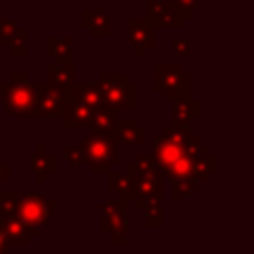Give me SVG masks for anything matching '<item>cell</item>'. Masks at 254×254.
<instances>
[{
	"mask_svg": "<svg viewBox=\"0 0 254 254\" xmlns=\"http://www.w3.org/2000/svg\"><path fill=\"white\" fill-rule=\"evenodd\" d=\"M127 42L135 48L137 56H145L147 48L155 46V30L141 18L127 20Z\"/></svg>",
	"mask_w": 254,
	"mask_h": 254,
	"instance_id": "30bf717a",
	"label": "cell"
},
{
	"mask_svg": "<svg viewBox=\"0 0 254 254\" xmlns=\"http://www.w3.org/2000/svg\"><path fill=\"white\" fill-rule=\"evenodd\" d=\"M46 54L52 56L58 64L73 62V38L71 36H48Z\"/></svg>",
	"mask_w": 254,
	"mask_h": 254,
	"instance_id": "e0dca14e",
	"label": "cell"
},
{
	"mask_svg": "<svg viewBox=\"0 0 254 254\" xmlns=\"http://www.w3.org/2000/svg\"><path fill=\"white\" fill-rule=\"evenodd\" d=\"M81 26L89 30L93 38H109L111 34V18L105 10H83Z\"/></svg>",
	"mask_w": 254,
	"mask_h": 254,
	"instance_id": "2e32d148",
	"label": "cell"
},
{
	"mask_svg": "<svg viewBox=\"0 0 254 254\" xmlns=\"http://www.w3.org/2000/svg\"><path fill=\"white\" fill-rule=\"evenodd\" d=\"M10 248H12V244L8 242L6 234H4V232H2V228H0V254H6Z\"/></svg>",
	"mask_w": 254,
	"mask_h": 254,
	"instance_id": "1f68e13d",
	"label": "cell"
},
{
	"mask_svg": "<svg viewBox=\"0 0 254 254\" xmlns=\"http://www.w3.org/2000/svg\"><path fill=\"white\" fill-rule=\"evenodd\" d=\"M14 26H18V22H16V20H10V18H0V36H2L4 32L12 30Z\"/></svg>",
	"mask_w": 254,
	"mask_h": 254,
	"instance_id": "4dcf8cb0",
	"label": "cell"
},
{
	"mask_svg": "<svg viewBox=\"0 0 254 254\" xmlns=\"http://www.w3.org/2000/svg\"><path fill=\"white\" fill-rule=\"evenodd\" d=\"M192 171H194V179L202 185L210 181V175H214L218 171V155L214 153H206V155H198L192 159Z\"/></svg>",
	"mask_w": 254,
	"mask_h": 254,
	"instance_id": "ffe728a7",
	"label": "cell"
},
{
	"mask_svg": "<svg viewBox=\"0 0 254 254\" xmlns=\"http://www.w3.org/2000/svg\"><path fill=\"white\" fill-rule=\"evenodd\" d=\"M145 212V226L147 228H161L165 224V212H163V204H155L143 210Z\"/></svg>",
	"mask_w": 254,
	"mask_h": 254,
	"instance_id": "d4e9b609",
	"label": "cell"
},
{
	"mask_svg": "<svg viewBox=\"0 0 254 254\" xmlns=\"http://www.w3.org/2000/svg\"><path fill=\"white\" fill-rule=\"evenodd\" d=\"M46 81H50V83H71L73 81V62L48 64L46 65Z\"/></svg>",
	"mask_w": 254,
	"mask_h": 254,
	"instance_id": "7402d4cb",
	"label": "cell"
},
{
	"mask_svg": "<svg viewBox=\"0 0 254 254\" xmlns=\"http://www.w3.org/2000/svg\"><path fill=\"white\" fill-rule=\"evenodd\" d=\"M0 99L4 109L12 117L20 119H44L42 111L38 107V97L32 87L30 75L26 71L22 73H10L8 81L0 83Z\"/></svg>",
	"mask_w": 254,
	"mask_h": 254,
	"instance_id": "6da1fadb",
	"label": "cell"
},
{
	"mask_svg": "<svg viewBox=\"0 0 254 254\" xmlns=\"http://www.w3.org/2000/svg\"><path fill=\"white\" fill-rule=\"evenodd\" d=\"M117 119H119V109L111 107V105H103L95 111L89 129L95 135H101L105 139H113L115 141V129H117Z\"/></svg>",
	"mask_w": 254,
	"mask_h": 254,
	"instance_id": "4fadbf2b",
	"label": "cell"
},
{
	"mask_svg": "<svg viewBox=\"0 0 254 254\" xmlns=\"http://www.w3.org/2000/svg\"><path fill=\"white\" fill-rule=\"evenodd\" d=\"M105 103L115 109H135L137 107V83L129 79L127 73H99L97 79Z\"/></svg>",
	"mask_w": 254,
	"mask_h": 254,
	"instance_id": "52a82bcc",
	"label": "cell"
},
{
	"mask_svg": "<svg viewBox=\"0 0 254 254\" xmlns=\"http://www.w3.org/2000/svg\"><path fill=\"white\" fill-rule=\"evenodd\" d=\"M64 157L67 159L69 165L79 167L83 165V151L79 145H64Z\"/></svg>",
	"mask_w": 254,
	"mask_h": 254,
	"instance_id": "4316f807",
	"label": "cell"
},
{
	"mask_svg": "<svg viewBox=\"0 0 254 254\" xmlns=\"http://www.w3.org/2000/svg\"><path fill=\"white\" fill-rule=\"evenodd\" d=\"M173 2H175V6L179 8V12L183 14V18L189 20V18L194 14V10L198 8V2H200V0H173Z\"/></svg>",
	"mask_w": 254,
	"mask_h": 254,
	"instance_id": "f1b7e54d",
	"label": "cell"
},
{
	"mask_svg": "<svg viewBox=\"0 0 254 254\" xmlns=\"http://www.w3.org/2000/svg\"><path fill=\"white\" fill-rule=\"evenodd\" d=\"M133 183V192L135 198L143 196V194H151V192H161L163 190V175H151V177H141V179H131Z\"/></svg>",
	"mask_w": 254,
	"mask_h": 254,
	"instance_id": "603a6c76",
	"label": "cell"
},
{
	"mask_svg": "<svg viewBox=\"0 0 254 254\" xmlns=\"http://www.w3.org/2000/svg\"><path fill=\"white\" fill-rule=\"evenodd\" d=\"M95 107H91V105H87V103H83V101H73L64 113H62V121H64V125L67 127V129H81V127H89V123H91V119H93V115H95Z\"/></svg>",
	"mask_w": 254,
	"mask_h": 254,
	"instance_id": "5bb4252c",
	"label": "cell"
},
{
	"mask_svg": "<svg viewBox=\"0 0 254 254\" xmlns=\"http://www.w3.org/2000/svg\"><path fill=\"white\" fill-rule=\"evenodd\" d=\"M163 198H165V192H151V194H143V196H137L133 198V204L137 210H145L149 206H155V204H163Z\"/></svg>",
	"mask_w": 254,
	"mask_h": 254,
	"instance_id": "484cf974",
	"label": "cell"
},
{
	"mask_svg": "<svg viewBox=\"0 0 254 254\" xmlns=\"http://www.w3.org/2000/svg\"><path fill=\"white\" fill-rule=\"evenodd\" d=\"M190 50H192L190 40H187V38H179V36H173V40H171V52H173L175 56H189V54H190Z\"/></svg>",
	"mask_w": 254,
	"mask_h": 254,
	"instance_id": "83f0119b",
	"label": "cell"
},
{
	"mask_svg": "<svg viewBox=\"0 0 254 254\" xmlns=\"http://www.w3.org/2000/svg\"><path fill=\"white\" fill-rule=\"evenodd\" d=\"M75 99L83 101V103H87L95 109L107 105L105 97H103V91H101L97 81H75Z\"/></svg>",
	"mask_w": 254,
	"mask_h": 254,
	"instance_id": "d6986e66",
	"label": "cell"
},
{
	"mask_svg": "<svg viewBox=\"0 0 254 254\" xmlns=\"http://www.w3.org/2000/svg\"><path fill=\"white\" fill-rule=\"evenodd\" d=\"M109 189L117 192V196H119L117 200H119L123 206H127V204L135 198L133 183H131V179H129L127 173H111V171H109Z\"/></svg>",
	"mask_w": 254,
	"mask_h": 254,
	"instance_id": "44dd1931",
	"label": "cell"
},
{
	"mask_svg": "<svg viewBox=\"0 0 254 254\" xmlns=\"http://www.w3.org/2000/svg\"><path fill=\"white\" fill-rule=\"evenodd\" d=\"M153 89L163 95L165 101L189 97L192 93V75L183 69L181 64H155L153 65Z\"/></svg>",
	"mask_w": 254,
	"mask_h": 254,
	"instance_id": "3957f363",
	"label": "cell"
},
{
	"mask_svg": "<svg viewBox=\"0 0 254 254\" xmlns=\"http://www.w3.org/2000/svg\"><path fill=\"white\" fill-rule=\"evenodd\" d=\"M30 171L36 175L38 183H46L50 175L56 173V157L44 145H38L34 155H30Z\"/></svg>",
	"mask_w": 254,
	"mask_h": 254,
	"instance_id": "9a60e30c",
	"label": "cell"
},
{
	"mask_svg": "<svg viewBox=\"0 0 254 254\" xmlns=\"http://www.w3.org/2000/svg\"><path fill=\"white\" fill-rule=\"evenodd\" d=\"M171 121L173 125H181V127H190L194 119L200 117V101L189 97H179L171 101Z\"/></svg>",
	"mask_w": 254,
	"mask_h": 254,
	"instance_id": "7c38bea8",
	"label": "cell"
},
{
	"mask_svg": "<svg viewBox=\"0 0 254 254\" xmlns=\"http://www.w3.org/2000/svg\"><path fill=\"white\" fill-rule=\"evenodd\" d=\"M115 141L117 145H125V147H141L147 141V131L145 127L139 125L135 117H119L115 129Z\"/></svg>",
	"mask_w": 254,
	"mask_h": 254,
	"instance_id": "8fae6325",
	"label": "cell"
},
{
	"mask_svg": "<svg viewBox=\"0 0 254 254\" xmlns=\"http://www.w3.org/2000/svg\"><path fill=\"white\" fill-rule=\"evenodd\" d=\"M83 151V163L89 165L91 173H109L113 165L119 163V145L113 139L89 133L79 143Z\"/></svg>",
	"mask_w": 254,
	"mask_h": 254,
	"instance_id": "5b68a950",
	"label": "cell"
},
{
	"mask_svg": "<svg viewBox=\"0 0 254 254\" xmlns=\"http://www.w3.org/2000/svg\"><path fill=\"white\" fill-rule=\"evenodd\" d=\"M153 30L167 28V30H181L183 28V14L175 6V2L167 0H147L145 2V18Z\"/></svg>",
	"mask_w": 254,
	"mask_h": 254,
	"instance_id": "9c48e42d",
	"label": "cell"
},
{
	"mask_svg": "<svg viewBox=\"0 0 254 254\" xmlns=\"http://www.w3.org/2000/svg\"><path fill=\"white\" fill-rule=\"evenodd\" d=\"M198 190H200V183L196 179H179V181H173L171 196H173V200H183Z\"/></svg>",
	"mask_w": 254,
	"mask_h": 254,
	"instance_id": "cb8c5ba5",
	"label": "cell"
},
{
	"mask_svg": "<svg viewBox=\"0 0 254 254\" xmlns=\"http://www.w3.org/2000/svg\"><path fill=\"white\" fill-rule=\"evenodd\" d=\"M28 36H30V30H28V28L14 26L12 30H8V32H4V34L0 36V44H2L4 48H8L12 56H28V54H30L28 44H26Z\"/></svg>",
	"mask_w": 254,
	"mask_h": 254,
	"instance_id": "ac0fdd59",
	"label": "cell"
},
{
	"mask_svg": "<svg viewBox=\"0 0 254 254\" xmlns=\"http://www.w3.org/2000/svg\"><path fill=\"white\" fill-rule=\"evenodd\" d=\"M54 210H56V200L54 198H48L38 190H28V192L18 190L16 214L26 224L32 238L38 234L40 226L48 224V220L54 216Z\"/></svg>",
	"mask_w": 254,
	"mask_h": 254,
	"instance_id": "7a4b0ae2",
	"label": "cell"
},
{
	"mask_svg": "<svg viewBox=\"0 0 254 254\" xmlns=\"http://www.w3.org/2000/svg\"><path fill=\"white\" fill-rule=\"evenodd\" d=\"M99 234L113 246H123L129 242V220L125 206L117 198H105L99 206Z\"/></svg>",
	"mask_w": 254,
	"mask_h": 254,
	"instance_id": "8992f818",
	"label": "cell"
},
{
	"mask_svg": "<svg viewBox=\"0 0 254 254\" xmlns=\"http://www.w3.org/2000/svg\"><path fill=\"white\" fill-rule=\"evenodd\" d=\"M4 69V60H2V56H0V71Z\"/></svg>",
	"mask_w": 254,
	"mask_h": 254,
	"instance_id": "d6a6232c",
	"label": "cell"
},
{
	"mask_svg": "<svg viewBox=\"0 0 254 254\" xmlns=\"http://www.w3.org/2000/svg\"><path fill=\"white\" fill-rule=\"evenodd\" d=\"M12 181V165L10 163H4L2 161V155H0V190H2V185L4 183H10Z\"/></svg>",
	"mask_w": 254,
	"mask_h": 254,
	"instance_id": "f546056e",
	"label": "cell"
},
{
	"mask_svg": "<svg viewBox=\"0 0 254 254\" xmlns=\"http://www.w3.org/2000/svg\"><path fill=\"white\" fill-rule=\"evenodd\" d=\"M16 198H18V190L0 192V228L12 246H26L32 234L16 214Z\"/></svg>",
	"mask_w": 254,
	"mask_h": 254,
	"instance_id": "ba28073f",
	"label": "cell"
},
{
	"mask_svg": "<svg viewBox=\"0 0 254 254\" xmlns=\"http://www.w3.org/2000/svg\"><path fill=\"white\" fill-rule=\"evenodd\" d=\"M38 107L42 111V117H56L60 119L62 113L75 101V79L71 83H50V81H36L32 83Z\"/></svg>",
	"mask_w": 254,
	"mask_h": 254,
	"instance_id": "277c9868",
	"label": "cell"
}]
</instances>
